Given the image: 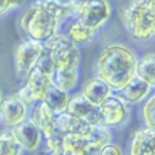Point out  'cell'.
<instances>
[{
  "mask_svg": "<svg viewBox=\"0 0 155 155\" xmlns=\"http://www.w3.org/2000/svg\"><path fill=\"white\" fill-rule=\"evenodd\" d=\"M79 80V70L78 69H70V70H53L51 74V81L52 85H54L57 88L69 92L78 85Z\"/></svg>",
  "mask_w": 155,
  "mask_h": 155,
  "instance_id": "ac0fdd59",
  "label": "cell"
},
{
  "mask_svg": "<svg viewBox=\"0 0 155 155\" xmlns=\"http://www.w3.org/2000/svg\"><path fill=\"white\" fill-rule=\"evenodd\" d=\"M42 46L44 44L29 39L21 41L16 46L13 52V63L16 75L19 79H25L28 74L34 69Z\"/></svg>",
  "mask_w": 155,
  "mask_h": 155,
  "instance_id": "8992f818",
  "label": "cell"
},
{
  "mask_svg": "<svg viewBox=\"0 0 155 155\" xmlns=\"http://www.w3.org/2000/svg\"><path fill=\"white\" fill-rule=\"evenodd\" d=\"M153 145H154V153H155V134H154V139H153Z\"/></svg>",
  "mask_w": 155,
  "mask_h": 155,
  "instance_id": "f1b7e54d",
  "label": "cell"
},
{
  "mask_svg": "<svg viewBox=\"0 0 155 155\" xmlns=\"http://www.w3.org/2000/svg\"><path fill=\"white\" fill-rule=\"evenodd\" d=\"M2 92H1V90H0V104H1V101H2Z\"/></svg>",
  "mask_w": 155,
  "mask_h": 155,
  "instance_id": "f546056e",
  "label": "cell"
},
{
  "mask_svg": "<svg viewBox=\"0 0 155 155\" xmlns=\"http://www.w3.org/2000/svg\"><path fill=\"white\" fill-rule=\"evenodd\" d=\"M120 18L126 31L136 40L155 38V0H130L120 11Z\"/></svg>",
  "mask_w": 155,
  "mask_h": 155,
  "instance_id": "7a4b0ae2",
  "label": "cell"
},
{
  "mask_svg": "<svg viewBox=\"0 0 155 155\" xmlns=\"http://www.w3.org/2000/svg\"><path fill=\"white\" fill-rule=\"evenodd\" d=\"M137 57L126 46L111 44L99 54L97 76L105 81L111 91H121L136 75Z\"/></svg>",
  "mask_w": 155,
  "mask_h": 155,
  "instance_id": "6da1fadb",
  "label": "cell"
},
{
  "mask_svg": "<svg viewBox=\"0 0 155 155\" xmlns=\"http://www.w3.org/2000/svg\"><path fill=\"white\" fill-rule=\"evenodd\" d=\"M19 25L29 40L45 44L57 34L59 22L42 2H38L24 11Z\"/></svg>",
  "mask_w": 155,
  "mask_h": 155,
  "instance_id": "3957f363",
  "label": "cell"
},
{
  "mask_svg": "<svg viewBox=\"0 0 155 155\" xmlns=\"http://www.w3.org/2000/svg\"><path fill=\"white\" fill-rule=\"evenodd\" d=\"M39 2H44V1H50V0H38Z\"/></svg>",
  "mask_w": 155,
  "mask_h": 155,
  "instance_id": "4dcf8cb0",
  "label": "cell"
},
{
  "mask_svg": "<svg viewBox=\"0 0 155 155\" xmlns=\"http://www.w3.org/2000/svg\"><path fill=\"white\" fill-rule=\"evenodd\" d=\"M102 145L88 136L65 134L63 139L64 155H99Z\"/></svg>",
  "mask_w": 155,
  "mask_h": 155,
  "instance_id": "7c38bea8",
  "label": "cell"
},
{
  "mask_svg": "<svg viewBox=\"0 0 155 155\" xmlns=\"http://www.w3.org/2000/svg\"><path fill=\"white\" fill-rule=\"evenodd\" d=\"M45 44L50 48L53 70L78 69L80 63V51L67 35L56 34Z\"/></svg>",
  "mask_w": 155,
  "mask_h": 155,
  "instance_id": "277c9868",
  "label": "cell"
},
{
  "mask_svg": "<svg viewBox=\"0 0 155 155\" xmlns=\"http://www.w3.org/2000/svg\"><path fill=\"white\" fill-rule=\"evenodd\" d=\"M29 120L39 128L44 138L50 137L57 130L56 114L44 101L35 103L30 111Z\"/></svg>",
  "mask_w": 155,
  "mask_h": 155,
  "instance_id": "8fae6325",
  "label": "cell"
},
{
  "mask_svg": "<svg viewBox=\"0 0 155 155\" xmlns=\"http://www.w3.org/2000/svg\"><path fill=\"white\" fill-rule=\"evenodd\" d=\"M28 117V104L18 96L10 94L0 104V121L4 126L13 128Z\"/></svg>",
  "mask_w": 155,
  "mask_h": 155,
  "instance_id": "9c48e42d",
  "label": "cell"
},
{
  "mask_svg": "<svg viewBox=\"0 0 155 155\" xmlns=\"http://www.w3.org/2000/svg\"><path fill=\"white\" fill-rule=\"evenodd\" d=\"M23 148L12 130L0 132V155H21Z\"/></svg>",
  "mask_w": 155,
  "mask_h": 155,
  "instance_id": "7402d4cb",
  "label": "cell"
},
{
  "mask_svg": "<svg viewBox=\"0 0 155 155\" xmlns=\"http://www.w3.org/2000/svg\"><path fill=\"white\" fill-rule=\"evenodd\" d=\"M12 131L23 149L28 151H34L39 148L42 134L39 131V128L29 119H25L24 121H22L19 125L13 127Z\"/></svg>",
  "mask_w": 155,
  "mask_h": 155,
  "instance_id": "4fadbf2b",
  "label": "cell"
},
{
  "mask_svg": "<svg viewBox=\"0 0 155 155\" xmlns=\"http://www.w3.org/2000/svg\"><path fill=\"white\" fill-rule=\"evenodd\" d=\"M35 69L51 75L53 71V63H52V58H51V53H50V48L46 44H44L42 50L40 52V56L36 61V64L34 67Z\"/></svg>",
  "mask_w": 155,
  "mask_h": 155,
  "instance_id": "cb8c5ba5",
  "label": "cell"
},
{
  "mask_svg": "<svg viewBox=\"0 0 155 155\" xmlns=\"http://www.w3.org/2000/svg\"><path fill=\"white\" fill-rule=\"evenodd\" d=\"M56 125H57V128L64 134L88 136L92 130L91 125L71 115L68 111H63L56 115Z\"/></svg>",
  "mask_w": 155,
  "mask_h": 155,
  "instance_id": "9a60e30c",
  "label": "cell"
},
{
  "mask_svg": "<svg viewBox=\"0 0 155 155\" xmlns=\"http://www.w3.org/2000/svg\"><path fill=\"white\" fill-rule=\"evenodd\" d=\"M99 155H122V150L119 145L113 144L110 142V143H108L101 148Z\"/></svg>",
  "mask_w": 155,
  "mask_h": 155,
  "instance_id": "4316f807",
  "label": "cell"
},
{
  "mask_svg": "<svg viewBox=\"0 0 155 155\" xmlns=\"http://www.w3.org/2000/svg\"><path fill=\"white\" fill-rule=\"evenodd\" d=\"M52 85L51 75L33 69L25 78V85L18 91V96L27 103H36L44 99L48 87Z\"/></svg>",
  "mask_w": 155,
  "mask_h": 155,
  "instance_id": "52a82bcc",
  "label": "cell"
},
{
  "mask_svg": "<svg viewBox=\"0 0 155 155\" xmlns=\"http://www.w3.org/2000/svg\"><path fill=\"white\" fill-rule=\"evenodd\" d=\"M99 110L102 114L101 125L107 128L124 125L130 116V110L126 103L120 97L113 94H110L107 99L102 102V104L99 105Z\"/></svg>",
  "mask_w": 155,
  "mask_h": 155,
  "instance_id": "ba28073f",
  "label": "cell"
},
{
  "mask_svg": "<svg viewBox=\"0 0 155 155\" xmlns=\"http://www.w3.org/2000/svg\"><path fill=\"white\" fill-rule=\"evenodd\" d=\"M53 111L54 114H59L67 110V105L69 102L68 92H64L59 88H57L54 85H51L42 99Z\"/></svg>",
  "mask_w": 155,
  "mask_h": 155,
  "instance_id": "ffe728a7",
  "label": "cell"
},
{
  "mask_svg": "<svg viewBox=\"0 0 155 155\" xmlns=\"http://www.w3.org/2000/svg\"><path fill=\"white\" fill-rule=\"evenodd\" d=\"M65 134L63 132H61L58 128L46 139V144H47V148L51 150V151H59V150H63V139H64Z\"/></svg>",
  "mask_w": 155,
  "mask_h": 155,
  "instance_id": "d4e9b609",
  "label": "cell"
},
{
  "mask_svg": "<svg viewBox=\"0 0 155 155\" xmlns=\"http://www.w3.org/2000/svg\"><path fill=\"white\" fill-rule=\"evenodd\" d=\"M136 75L143 79L150 87L155 88V53H148L137 59Z\"/></svg>",
  "mask_w": 155,
  "mask_h": 155,
  "instance_id": "d6986e66",
  "label": "cell"
},
{
  "mask_svg": "<svg viewBox=\"0 0 155 155\" xmlns=\"http://www.w3.org/2000/svg\"><path fill=\"white\" fill-rule=\"evenodd\" d=\"M25 0H0V16L8 12L13 7H18L23 5Z\"/></svg>",
  "mask_w": 155,
  "mask_h": 155,
  "instance_id": "484cf974",
  "label": "cell"
},
{
  "mask_svg": "<svg viewBox=\"0 0 155 155\" xmlns=\"http://www.w3.org/2000/svg\"><path fill=\"white\" fill-rule=\"evenodd\" d=\"M111 7L108 0H80L78 19L93 30L101 28L110 17Z\"/></svg>",
  "mask_w": 155,
  "mask_h": 155,
  "instance_id": "5b68a950",
  "label": "cell"
},
{
  "mask_svg": "<svg viewBox=\"0 0 155 155\" xmlns=\"http://www.w3.org/2000/svg\"><path fill=\"white\" fill-rule=\"evenodd\" d=\"M50 155H64L63 150H59V151H51Z\"/></svg>",
  "mask_w": 155,
  "mask_h": 155,
  "instance_id": "83f0119b",
  "label": "cell"
},
{
  "mask_svg": "<svg viewBox=\"0 0 155 155\" xmlns=\"http://www.w3.org/2000/svg\"><path fill=\"white\" fill-rule=\"evenodd\" d=\"M143 119L148 128L155 131V92L145 98L142 109Z\"/></svg>",
  "mask_w": 155,
  "mask_h": 155,
  "instance_id": "603a6c76",
  "label": "cell"
},
{
  "mask_svg": "<svg viewBox=\"0 0 155 155\" xmlns=\"http://www.w3.org/2000/svg\"><path fill=\"white\" fill-rule=\"evenodd\" d=\"M93 35H94L93 29H91L90 27L85 25L82 22L76 19L70 24L67 36L70 39V41L74 45H82L90 42L93 39Z\"/></svg>",
  "mask_w": 155,
  "mask_h": 155,
  "instance_id": "44dd1931",
  "label": "cell"
},
{
  "mask_svg": "<svg viewBox=\"0 0 155 155\" xmlns=\"http://www.w3.org/2000/svg\"><path fill=\"white\" fill-rule=\"evenodd\" d=\"M154 134L155 131L148 127L137 130L131 140L130 155H155L153 145Z\"/></svg>",
  "mask_w": 155,
  "mask_h": 155,
  "instance_id": "e0dca14e",
  "label": "cell"
},
{
  "mask_svg": "<svg viewBox=\"0 0 155 155\" xmlns=\"http://www.w3.org/2000/svg\"><path fill=\"white\" fill-rule=\"evenodd\" d=\"M81 94L93 105L99 107L104 99L111 94V88L99 76H92L82 85Z\"/></svg>",
  "mask_w": 155,
  "mask_h": 155,
  "instance_id": "5bb4252c",
  "label": "cell"
},
{
  "mask_svg": "<svg viewBox=\"0 0 155 155\" xmlns=\"http://www.w3.org/2000/svg\"><path fill=\"white\" fill-rule=\"evenodd\" d=\"M65 111L84 120L91 126H97L101 125L102 122V114L99 107L91 104L81 93L69 97V102Z\"/></svg>",
  "mask_w": 155,
  "mask_h": 155,
  "instance_id": "30bf717a",
  "label": "cell"
},
{
  "mask_svg": "<svg viewBox=\"0 0 155 155\" xmlns=\"http://www.w3.org/2000/svg\"><path fill=\"white\" fill-rule=\"evenodd\" d=\"M150 90H151V87L143 79L134 75L127 82V85L119 92L121 93L120 98L125 103L137 104V103H140L142 101H144L150 94Z\"/></svg>",
  "mask_w": 155,
  "mask_h": 155,
  "instance_id": "2e32d148",
  "label": "cell"
}]
</instances>
